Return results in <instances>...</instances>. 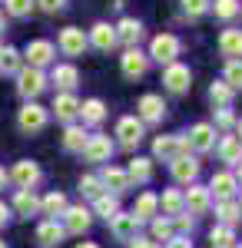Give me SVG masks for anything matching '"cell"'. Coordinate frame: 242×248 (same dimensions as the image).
I'll return each instance as SVG.
<instances>
[{
	"label": "cell",
	"instance_id": "46",
	"mask_svg": "<svg viewBox=\"0 0 242 248\" xmlns=\"http://www.w3.org/2000/svg\"><path fill=\"white\" fill-rule=\"evenodd\" d=\"M232 123H236V116H232V109H219V113H216V126H232Z\"/></svg>",
	"mask_w": 242,
	"mask_h": 248
},
{
	"label": "cell",
	"instance_id": "11",
	"mask_svg": "<svg viewBox=\"0 0 242 248\" xmlns=\"http://www.w3.org/2000/svg\"><path fill=\"white\" fill-rule=\"evenodd\" d=\"M116 136H120V146H123V149H136V146L143 142V123H139L136 116H123V119L116 123Z\"/></svg>",
	"mask_w": 242,
	"mask_h": 248
},
{
	"label": "cell",
	"instance_id": "38",
	"mask_svg": "<svg viewBox=\"0 0 242 248\" xmlns=\"http://www.w3.org/2000/svg\"><path fill=\"white\" fill-rule=\"evenodd\" d=\"M80 195H83V199H93V202L100 199V195H106L100 175H83V179H80Z\"/></svg>",
	"mask_w": 242,
	"mask_h": 248
},
{
	"label": "cell",
	"instance_id": "6",
	"mask_svg": "<svg viewBox=\"0 0 242 248\" xmlns=\"http://www.w3.org/2000/svg\"><path fill=\"white\" fill-rule=\"evenodd\" d=\"M47 119H50V113L40 103H23V109L17 113V123H20L23 133H40L47 126Z\"/></svg>",
	"mask_w": 242,
	"mask_h": 248
},
{
	"label": "cell",
	"instance_id": "26",
	"mask_svg": "<svg viewBox=\"0 0 242 248\" xmlns=\"http://www.w3.org/2000/svg\"><path fill=\"white\" fill-rule=\"evenodd\" d=\"M14 212H17V215H23V218L37 215V212H40L37 192H34V189H17V195H14Z\"/></svg>",
	"mask_w": 242,
	"mask_h": 248
},
{
	"label": "cell",
	"instance_id": "54",
	"mask_svg": "<svg viewBox=\"0 0 242 248\" xmlns=\"http://www.w3.org/2000/svg\"><path fill=\"white\" fill-rule=\"evenodd\" d=\"M236 136H239V139H242V119H239V123H236Z\"/></svg>",
	"mask_w": 242,
	"mask_h": 248
},
{
	"label": "cell",
	"instance_id": "45",
	"mask_svg": "<svg viewBox=\"0 0 242 248\" xmlns=\"http://www.w3.org/2000/svg\"><path fill=\"white\" fill-rule=\"evenodd\" d=\"M192 225H196V218H192L189 212H183V215H176V222H173V229H179L183 235H189V232H192Z\"/></svg>",
	"mask_w": 242,
	"mask_h": 248
},
{
	"label": "cell",
	"instance_id": "2",
	"mask_svg": "<svg viewBox=\"0 0 242 248\" xmlns=\"http://www.w3.org/2000/svg\"><path fill=\"white\" fill-rule=\"evenodd\" d=\"M146 57L156 60V63H163V66L176 63V57H179V40L173 37V33H159V37H153Z\"/></svg>",
	"mask_w": 242,
	"mask_h": 248
},
{
	"label": "cell",
	"instance_id": "14",
	"mask_svg": "<svg viewBox=\"0 0 242 248\" xmlns=\"http://www.w3.org/2000/svg\"><path fill=\"white\" fill-rule=\"evenodd\" d=\"M120 66H123V73H126L130 79H139L149 70V57L139 50V46H130V50L120 57Z\"/></svg>",
	"mask_w": 242,
	"mask_h": 248
},
{
	"label": "cell",
	"instance_id": "19",
	"mask_svg": "<svg viewBox=\"0 0 242 248\" xmlns=\"http://www.w3.org/2000/svg\"><path fill=\"white\" fill-rule=\"evenodd\" d=\"M183 202H186V212L189 215H206L209 212V202H212V195H209V189L206 186H189V192L183 195Z\"/></svg>",
	"mask_w": 242,
	"mask_h": 248
},
{
	"label": "cell",
	"instance_id": "23",
	"mask_svg": "<svg viewBox=\"0 0 242 248\" xmlns=\"http://www.w3.org/2000/svg\"><path fill=\"white\" fill-rule=\"evenodd\" d=\"M50 79L56 83L60 93H73V86L80 83V73H76V66H70V63H60V66H53Z\"/></svg>",
	"mask_w": 242,
	"mask_h": 248
},
{
	"label": "cell",
	"instance_id": "4",
	"mask_svg": "<svg viewBox=\"0 0 242 248\" xmlns=\"http://www.w3.org/2000/svg\"><path fill=\"white\" fill-rule=\"evenodd\" d=\"M163 86H166L169 93H186L189 86H192V70H189L186 63H169L166 70H163Z\"/></svg>",
	"mask_w": 242,
	"mask_h": 248
},
{
	"label": "cell",
	"instance_id": "52",
	"mask_svg": "<svg viewBox=\"0 0 242 248\" xmlns=\"http://www.w3.org/2000/svg\"><path fill=\"white\" fill-rule=\"evenodd\" d=\"M76 248H100V245H93V242H80Z\"/></svg>",
	"mask_w": 242,
	"mask_h": 248
},
{
	"label": "cell",
	"instance_id": "25",
	"mask_svg": "<svg viewBox=\"0 0 242 248\" xmlns=\"http://www.w3.org/2000/svg\"><path fill=\"white\" fill-rule=\"evenodd\" d=\"M156 209H159V195L156 192H143L136 199V205H133V215H136V222H153Z\"/></svg>",
	"mask_w": 242,
	"mask_h": 248
},
{
	"label": "cell",
	"instance_id": "7",
	"mask_svg": "<svg viewBox=\"0 0 242 248\" xmlns=\"http://www.w3.org/2000/svg\"><path fill=\"white\" fill-rule=\"evenodd\" d=\"M110 232L120 238V242H136L139 238V222H136V215L133 212H116L110 218Z\"/></svg>",
	"mask_w": 242,
	"mask_h": 248
},
{
	"label": "cell",
	"instance_id": "43",
	"mask_svg": "<svg viewBox=\"0 0 242 248\" xmlns=\"http://www.w3.org/2000/svg\"><path fill=\"white\" fill-rule=\"evenodd\" d=\"M3 3H7V14L10 17H27L37 7V0H3Z\"/></svg>",
	"mask_w": 242,
	"mask_h": 248
},
{
	"label": "cell",
	"instance_id": "37",
	"mask_svg": "<svg viewBox=\"0 0 242 248\" xmlns=\"http://www.w3.org/2000/svg\"><path fill=\"white\" fill-rule=\"evenodd\" d=\"M23 57H20V50H14V46H3V53H0V73H20L23 66Z\"/></svg>",
	"mask_w": 242,
	"mask_h": 248
},
{
	"label": "cell",
	"instance_id": "33",
	"mask_svg": "<svg viewBox=\"0 0 242 248\" xmlns=\"http://www.w3.org/2000/svg\"><path fill=\"white\" fill-rule=\"evenodd\" d=\"M40 212L43 215H53V222H56V215L67 212V195L63 192H50L47 199H40Z\"/></svg>",
	"mask_w": 242,
	"mask_h": 248
},
{
	"label": "cell",
	"instance_id": "27",
	"mask_svg": "<svg viewBox=\"0 0 242 248\" xmlns=\"http://www.w3.org/2000/svg\"><path fill=\"white\" fill-rule=\"evenodd\" d=\"M219 50L229 60H242V30H223L219 33Z\"/></svg>",
	"mask_w": 242,
	"mask_h": 248
},
{
	"label": "cell",
	"instance_id": "47",
	"mask_svg": "<svg viewBox=\"0 0 242 248\" xmlns=\"http://www.w3.org/2000/svg\"><path fill=\"white\" fill-rule=\"evenodd\" d=\"M37 3L47 10V14H56V10H63V7H67V0H37Z\"/></svg>",
	"mask_w": 242,
	"mask_h": 248
},
{
	"label": "cell",
	"instance_id": "35",
	"mask_svg": "<svg viewBox=\"0 0 242 248\" xmlns=\"http://www.w3.org/2000/svg\"><path fill=\"white\" fill-rule=\"evenodd\" d=\"M209 242H212V248H236V232L229 229V225H212V232H209Z\"/></svg>",
	"mask_w": 242,
	"mask_h": 248
},
{
	"label": "cell",
	"instance_id": "59",
	"mask_svg": "<svg viewBox=\"0 0 242 248\" xmlns=\"http://www.w3.org/2000/svg\"><path fill=\"white\" fill-rule=\"evenodd\" d=\"M236 248H242V245H236Z\"/></svg>",
	"mask_w": 242,
	"mask_h": 248
},
{
	"label": "cell",
	"instance_id": "21",
	"mask_svg": "<svg viewBox=\"0 0 242 248\" xmlns=\"http://www.w3.org/2000/svg\"><path fill=\"white\" fill-rule=\"evenodd\" d=\"M90 43H93L96 50H103V53H110L113 46H116V43H120V40H116V27H110V23H96L93 30H90Z\"/></svg>",
	"mask_w": 242,
	"mask_h": 248
},
{
	"label": "cell",
	"instance_id": "51",
	"mask_svg": "<svg viewBox=\"0 0 242 248\" xmlns=\"http://www.w3.org/2000/svg\"><path fill=\"white\" fill-rule=\"evenodd\" d=\"M7 186V172H3V166H0V189Z\"/></svg>",
	"mask_w": 242,
	"mask_h": 248
},
{
	"label": "cell",
	"instance_id": "3",
	"mask_svg": "<svg viewBox=\"0 0 242 248\" xmlns=\"http://www.w3.org/2000/svg\"><path fill=\"white\" fill-rule=\"evenodd\" d=\"M186 139V149L189 153H209V149H216V126L212 123H196Z\"/></svg>",
	"mask_w": 242,
	"mask_h": 248
},
{
	"label": "cell",
	"instance_id": "30",
	"mask_svg": "<svg viewBox=\"0 0 242 248\" xmlns=\"http://www.w3.org/2000/svg\"><path fill=\"white\" fill-rule=\"evenodd\" d=\"M219 155H223V162H229V166H239L242 162V139L239 136H225L223 142H219Z\"/></svg>",
	"mask_w": 242,
	"mask_h": 248
},
{
	"label": "cell",
	"instance_id": "12",
	"mask_svg": "<svg viewBox=\"0 0 242 248\" xmlns=\"http://www.w3.org/2000/svg\"><path fill=\"white\" fill-rule=\"evenodd\" d=\"M163 116H166V103H163V96L146 93L139 103H136V119H139V123H159Z\"/></svg>",
	"mask_w": 242,
	"mask_h": 248
},
{
	"label": "cell",
	"instance_id": "29",
	"mask_svg": "<svg viewBox=\"0 0 242 248\" xmlns=\"http://www.w3.org/2000/svg\"><path fill=\"white\" fill-rule=\"evenodd\" d=\"M216 218H219V225H229V229H236L242 222V209H239V202H219L216 205Z\"/></svg>",
	"mask_w": 242,
	"mask_h": 248
},
{
	"label": "cell",
	"instance_id": "48",
	"mask_svg": "<svg viewBox=\"0 0 242 248\" xmlns=\"http://www.w3.org/2000/svg\"><path fill=\"white\" fill-rule=\"evenodd\" d=\"M166 248H192V242H189V235H173L166 242Z\"/></svg>",
	"mask_w": 242,
	"mask_h": 248
},
{
	"label": "cell",
	"instance_id": "49",
	"mask_svg": "<svg viewBox=\"0 0 242 248\" xmlns=\"http://www.w3.org/2000/svg\"><path fill=\"white\" fill-rule=\"evenodd\" d=\"M133 248H163V245H156L153 238H136V242H133Z\"/></svg>",
	"mask_w": 242,
	"mask_h": 248
},
{
	"label": "cell",
	"instance_id": "34",
	"mask_svg": "<svg viewBox=\"0 0 242 248\" xmlns=\"http://www.w3.org/2000/svg\"><path fill=\"white\" fill-rule=\"evenodd\" d=\"M159 205H163L166 215H183V212H186V202H183V192L179 189H166L163 199H159Z\"/></svg>",
	"mask_w": 242,
	"mask_h": 248
},
{
	"label": "cell",
	"instance_id": "15",
	"mask_svg": "<svg viewBox=\"0 0 242 248\" xmlns=\"http://www.w3.org/2000/svg\"><path fill=\"white\" fill-rule=\"evenodd\" d=\"M7 179H14L20 189H34L40 182V166L34 159H20L17 166H14V172H7Z\"/></svg>",
	"mask_w": 242,
	"mask_h": 248
},
{
	"label": "cell",
	"instance_id": "10",
	"mask_svg": "<svg viewBox=\"0 0 242 248\" xmlns=\"http://www.w3.org/2000/svg\"><path fill=\"white\" fill-rule=\"evenodd\" d=\"M60 50L67 53V57H83L86 53V46H90V40H86V33L80 30V27H67V30H60Z\"/></svg>",
	"mask_w": 242,
	"mask_h": 248
},
{
	"label": "cell",
	"instance_id": "9",
	"mask_svg": "<svg viewBox=\"0 0 242 248\" xmlns=\"http://www.w3.org/2000/svg\"><path fill=\"white\" fill-rule=\"evenodd\" d=\"M90 222H93V212L86 205H67L63 212V232H70V235H83L90 229Z\"/></svg>",
	"mask_w": 242,
	"mask_h": 248
},
{
	"label": "cell",
	"instance_id": "8",
	"mask_svg": "<svg viewBox=\"0 0 242 248\" xmlns=\"http://www.w3.org/2000/svg\"><path fill=\"white\" fill-rule=\"evenodd\" d=\"M183 153H189L183 136H156L153 139V155L163 159V162H173L176 155H183Z\"/></svg>",
	"mask_w": 242,
	"mask_h": 248
},
{
	"label": "cell",
	"instance_id": "31",
	"mask_svg": "<svg viewBox=\"0 0 242 248\" xmlns=\"http://www.w3.org/2000/svg\"><path fill=\"white\" fill-rule=\"evenodd\" d=\"M126 175H130V182H149V179H153V159L136 155L130 162V169H126Z\"/></svg>",
	"mask_w": 242,
	"mask_h": 248
},
{
	"label": "cell",
	"instance_id": "13",
	"mask_svg": "<svg viewBox=\"0 0 242 248\" xmlns=\"http://www.w3.org/2000/svg\"><path fill=\"white\" fill-rule=\"evenodd\" d=\"M169 172H173V179L176 182H196V175H199V159L196 155H189V153H183V155H176L173 162H169Z\"/></svg>",
	"mask_w": 242,
	"mask_h": 248
},
{
	"label": "cell",
	"instance_id": "56",
	"mask_svg": "<svg viewBox=\"0 0 242 248\" xmlns=\"http://www.w3.org/2000/svg\"><path fill=\"white\" fill-rule=\"evenodd\" d=\"M0 53H3V43H0Z\"/></svg>",
	"mask_w": 242,
	"mask_h": 248
},
{
	"label": "cell",
	"instance_id": "53",
	"mask_svg": "<svg viewBox=\"0 0 242 248\" xmlns=\"http://www.w3.org/2000/svg\"><path fill=\"white\" fill-rule=\"evenodd\" d=\"M236 169H239V172H236V182H242V162L236 166Z\"/></svg>",
	"mask_w": 242,
	"mask_h": 248
},
{
	"label": "cell",
	"instance_id": "41",
	"mask_svg": "<svg viewBox=\"0 0 242 248\" xmlns=\"http://www.w3.org/2000/svg\"><path fill=\"white\" fill-rule=\"evenodd\" d=\"M149 232H153V242H156V245H159V242H169V238L176 235V229H173L169 218H153V222H149Z\"/></svg>",
	"mask_w": 242,
	"mask_h": 248
},
{
	"label": "cell",
	"instance_id": "17",
	"mask_svg": "<svg viewBox=\"0 0 242 248\" xmlns=\"http://www.w3.org/2000/svg\"><path fill=\"white\" fill-rule=\"evenodd\" d=\"M236 192H239V182H236L232 172H216V175L209 179V195H216L219 202H229Z\"/></svg>",
	"mask_w": 242,
	"mask_h": 248
},
{
	"label": "cell",
	"instance_id": "22",
	"mask_svg": "<svg viewBox=\"0 0 242 248\" xmlns=\"http://www.w3.org/2000/svg\"><path fill=\"white\" fill-rule=\"evenodd\" d=\"M63 225H56L53 218H47V222H40V229H37V245L40 248H56L60 242H63Z\"/></svg>",
	"mask_w": 242,
	"mask_h": 248
},
{
	"label": "cell",
	"instance_id": "18",
	"mask_svg": "<svg viewBox=\"0 0 242 248\" xmlns=\"http://www.w3.org/2000/svg\"><path fill=\"white\" fill-rule=\"evenodd\" d=\"M100 182H103V189L110 192V195H116V199L130 189V175H126V169H120V166H106L103 175H100Z\"/></svg>",
	"mask_w": 242,
	"mask_h": 248
},
{
	"label": "cell",
	"instance_id": "28",
	"mask_svg": "<svg viewBox=\"0 0 242 248\" xmlns=\"http://www.w3.org/2000/svg\"><path fill=\"white\" fill-rule=\"evenodd\" d=\"M80 119H83L86 126H100V123L106 119L103 99H86V103H80Z\"/></svg>",
	"mask_w": 242,
	"mask_h": 248
},
{
	"label": "cell",
	"instance_id": "42",
	"mask_svg": "<svg viewBox=\"0 0 242 248\" xmlns=\"http://www.w3.org/2000/svg\"><path fill=\"white\" fill-rule=\"evenodd\" d=\"M209 10H216V17H219V20H232L236 14H239V0H216Z\"/></svg>",
	"mask_w": 242,
	"mask_h": 248
},
{
	"label": "cell",
	"instance_id": "32",
	"mask_svg": "<svg viewBox=\"0 0 242 248\" xmlns=\"http://www.w3.org/2000/svg\"><path fill=\"white\" fill-rule=\"evenodd\" d=\"M86 129L83 126H67V133H63V149H70V153H83V146H86Z\"/></svg>",
	"mask_w": 242,
	"mask_h": 248
},
{
	"label": "cell",
	"instance_id": "44",
	"mask_svg": "<svg viewBox=\"0 0 242 248\" xmlns=\"http://www.w3.org/2000/svg\"><path fill=\"white\" fill-rule=\"evenodd\" d=\"M209 7H212V0H183V10L189 17H203Z\"/></svg>",
	"mask_w": 242,
	"mask_h": 248
},
{
	"label": "cell",
	"instance_id": "39",
	"mask_svg": "<svg viewBox=\"0 0 242 248\" xmlns=\"http://www.w3.org/2000/svg\"><path fill=\"white\" fill-rule=\"evenodd\" d=\"M93 212H96V215H103V218H106V222H110L113 215H116V212H120V199H116V195H110V192H106V195H100V199H96V202H93Z\"/></svg>",
	"mask_w": 242,
	"mask_h": 248
},
{
	"label": "cell",
	"instance_id": "58",
	"mask_svg": "<svg viewBox=\"0 0 242 248\" xmlns=\"http://www.w3.org/2000/svg\"><path fill=\"white\" fill-rule=\"evenodd\" d=\"M239 209H242V202H239Z\"/></svg>",
	"mask_w": 242,
	"mask_h": 248
},
{
	"label": "cell",
	"instance_id": "20",
	"mask_svg": "<svg viewBox=\"0 0 242 248\" xmlns=\"http://www.w3.org/2000/svg\"><path fill=\"white\" fill-rule=\"evenodd\" d=\"M53 113L60 123H67V126H73V119L80 116V99L73 93H56L53 99Z\"/></svg>",
	"mask_w": 242,
	"mask_h": 248
},
{
	"label": "cell",
	"instance_id": "40",
	"mask_svg": "<svg viewBox=\"0 0 242 248\" xmlns=\"http://www.w3.org/2000/svg\"><path fill=\"white\" fill-rule=\"evenodd\" d=\"M223 83L232 90V93H236V90H242V60H229V63H225Z\"/></svg>",
	"mask_w": 242,
	"mask_h": 248
},
{
	"label": "cell",
	"instance_id": "36",
	"mask_svg": "<svg viewBox=\"0 0 242 248\" xmlns=\"http://www.w3.org/2000/svg\"><path fill=\"white\" fill-rule=\"evenodd\" d=\"M209 99H212V106H219V109H229V106H232V90L225 86L223 79H216V83L209 86Z\"/></svg>",
	"mask_w": 242,
	"mask_h": 248
},
{
	"label": "cell",
	"instance_id": "1",
	"mask_svg": "<svg viewBox=\"0 0 242 248\" xmlns=\"http://www.w3.org/2000/svg\"><path fill=\"white\" fill-rule=\"evenodd\" d=\"M17 90H20V96H23L27 103H34V99L47 90V77H43V70L23 66V70L17 73Z\"/></svg>",
	"mask_w": 242,
	"mask_h": 248
},
{
	"label": "cell",
	"instance_id": "5",
	"mask_svg": "<svg viewBox=\"0 0 242 248\" xmlns=\"http://www.w3.org/2000/svg\"><path fill=\"white\" fill-rule=\"evenodd\" d=\"M53 57H56V46L50 40H30L27 50H23V60H27L34 70H43L47 63H53Z\"/></svg>",
	"mask_w": 242,
	"mask_h": 248
},
{
	"label": "cell",
	"instance_id": "24",
	"mask_svg": "<svg viewBox=\"0 0 242 248\" xmlns=\"http://www.w3.org/2000/svg\"><path fill=\"white\" fill-rule=\"evenodd\" d=\"M116 40H123L126 46H136V43L143 40V23L136 17H123L116 23Z\"/></svg>",
	"mask_w": 242,
	"mask_h": 248
},
{
	"label": "cell",
	"instance_id": "16",
	"mask_svg": "<svg viewBox=\"0 0 242 248\" xmlns=\"http://www.w3.org/2000/svg\"><path fill=\"white\" fill-rule=\"evenodd\" d=\"M113 155V139L110 136H90L83 146V159L86 162H110Z\"/></svg>",
	"mask_w": 242,
	"mask_h": 248
},
{
	"label": "cell",
	"instance_id": "57",
	"mask_svg": "<svg viewBox=\"0 0 242 248\" xmlns=\"http://www.w3.org/2000/svg\"><path fill=\"white\" fill-rule=\"evenodd\" d=\"M0 248H7V245H3V242H0Z\"/></svg>",
	"mask_w": 242,
	"mask_h": 248
},
{
	"label": "cell",
	"instance_id": "50",
	"mask_svg": "<svg viewBox=\"0 0 242 248\" xmlns=\"http://www.w3.org/2000/svg\"><path fill=\"white\" fill-rule=\"evenodd\" d=\"M7 218H10V209H7V205H3V202H0V229H3V225H7Z\"/></svg>",
	"mask_w": 242,
	"mask_h": 248
},
{
	"label": "cell",
	"instance_id": "55",
	"mask_svg": "<svg viewBox=\"0 0 242 248\" xmlns=\"http://www.w3.org/2000/svg\"><path fill=\"white\" fill-rule=\"evenodd\" d=\"M0 33H3V14H0Z\"/></svg>",
	"mask_w": 242,
	"mask_h": 248
}]
</instances>
